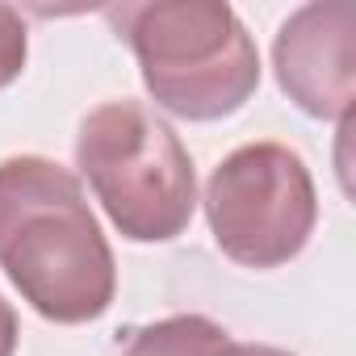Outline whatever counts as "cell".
Segmentation results:
<instances>
[{"label":"cell","instance_id":"6da1fadb","mask_svg":"<svg viewBox=\"0 0 356 356\" xmlns=\"http://www.w3.org/2000/svg\"><path fill=\"white\" fill-rule=\"evenodd\" d=\"M0 264L51 323L76 327L109 310L118 264L80 176L42 155L0 163Z\"/></svg>","mask_w":356,"mask_h":356},{"label":"cell","instance_id":"7a4b0ae2","mask_svg":"<svg viewBox=\"0 0 356 356\" xmlns=\"http://www.w3.org/2000/svg\"><path fill=\"white\" fill-rule=\"evenodd\" d=\"M138 55V72L159 109L218 122L248 105L260 84V51L222 0H155L105 9Z\"/></svg>","mask_w":356,"mask_h":356},{"label":"cell","instance_id":"3957f363","mask_svg":"<svg viewBox=\"0 0 356 356\" xmlns=\"http://www.w3.org/2000/svg\"><path fill=\"white\" fill-rule=\"evenodd\" d=\"M76 163L109 222L134 243L176 239L197 210V176L185 143L138 101L97 105L80 122Z\"/></svg>","mask_w":356,"mask_h":356},{"label":"cell","instance_id":"5b68a950","mask_svg":"<svg viewBox=\"0 0 356 356\" xmlns=\"http://www.w3.org/2000/svg\"><path fill=\"white\" fill-rule=\"evenodd\" d=\"M273 67L285 97L323 122H352L356 101V5L314 0L289 13L273 42Z\"/></svg>","mask_w":356,"mask_h":356},{"label":"cell","instance_id":"ba28073f","mask_svg":"<svg viewBox=\"0 0 356 356\" xmlns=\"http://www.w3.org/2000/svg\"><path fill=\"white\" fill-rule=\"evenodd\" d=\"M13 352H17V314L0 293V356H13Z\"/></svg>","mask_w":356,"mask_h":356},{"label":"cell","instance_id":"52a82bcc","mask_svg":"<svg viewBox=\"0 0 356 356\" xmlns=\"http://www.w3.org/2000/svg\"><path fill=\"white\" fill-rule=\"evenodd\" d=\"M26 51H30V42H26V22H22V13L9 9V5H0V88H9V84L22 76Z\"/></svg>","mask_w":356,"mask_h":356},{"label":"cell","instance_id":"277c9868","mask_svg":"<svg viewBox=\"0 0 356 356\" xmlns=\"http://www.w3.org/2000/svg\"><path fill=\"white\" fill-rule=\"evenodd\" d=\"M206 218L214 243L235 264H289L318 218L310 168L281 143H248L214 168L206 185Z\"/></svg>","mask_w":356,"mask_h":356},{"label":"cell","instance_id":"8992f818","mask_svg":"<svg viewBox=\"0 0 356 356\" xmlns=\"http://www.w3.org/2000/svg\"><path fill=\"white\" fill-rule=\"evenodd\" d=\"M227 348V331L202 314H172L143 331H134L122 356H218Z\"/></svg>","mask_w":356,"mask_h":356},{"label":"cell","instance_id":"9c48e42d","mask_svg":"<svg viewBox=\"0 0 356 356\" xmlns=\"http://www.w3.org/2000/svg\"><path fill=\"white\" fill-rule=\"evenodd\" d=\"M218 356H293V352L273 348V343H231V339H227V348H222Z\"/></svg>","mask_w":356,"mask_h":356}]
</instances>
